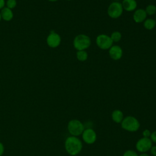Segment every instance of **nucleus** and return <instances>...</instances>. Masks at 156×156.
<instances>
[{
    "label": "nucleus",
    "instance_id": "f257e3e1",
    "mask_svg": "<svg viewBox=\"0 0 156 156\" xmlns=\"http://www.w3.org/2000/svg\"><path fill=\"white\" fill-rule=\"evenodd\" d=\"M82 141L74 136H68L65 141V149L66 152L71 156H76L80 153L82 149Z\"/></svg>",
    "mask_w": 156,
    "mask_h": 156
},
{
    "label": "nucleus",
    "instance_id": "f03ea898",
    "mask_svg": "<svg viewBox=\"0 0 156 156\" xmlns=\"http://www.w3.org/2000/svg\"><path fill=\"white\" fill-rule=\"evenodd\" d=\"M121 127L130 132H136L140 127V123L138 119L133 116H125L121 122Z\"/></svg>",
    "mask_w": 156,
    "mask_h": 156
},
{
    "label": "nucleus",
    "instance_id": "7ed1b4c3",
    "mask_svg": "<svg viewBox=\"0 0 156 156\" xmlns=\"http://www.w3.org/2000/svg\"><path fill=\"white\" fill-rule=\"evenodd\" d=\"M90 37L85 34H79L75 37L73 40V46L77 51L85 50L91 45Z\"/></svg>",
    "mask_w": 156,
    "mask_h": 156
},
{
    "label": "nucleus",
    "instance_id": "20e7f679",
    "mask_svg": "<svg viewBox=\"0 0 156 156\" xmlns=\"http://www.w3.org/2000/svg\"><path fill=\"white\" fill-rule=\"evenodd\" d=\"M67 129L71 136H78L82 135L85 129V126L79 119H73L68 122Z\"/></svg>",
    "mask_w": 156,
    "mask_h": 156
},
{
    "label": "nucleus",
    "instance_id": "39448f33",
    "mask_svg": "<svg viewBox=\"0 0 156 156\" xmlns=\"http://www.w3.org/2000/svg\"><path fill=\"white\" fill-rule=\"evenodd\" d=\"M123 10L121 3L119 2H113L108 7L107 13L111 18L116 19L121 16Z\"/></svg>",
    "mask_w": 156,
    "mask_h": 156
},
{
    "label": "nucleus",
    "instance_id": "423d86ee",
    "mask_svg": "<svg viewBox=\"0 0 156 156\" xmlns=\"http://www.w3.org/2000/svg\"><path fill=\"white\" fill-rule=\"evenodd\" d=\"M97 46L101 49H109L113 46V41L110 36L106 34H100L96 38Z\"/></svg>",
    "mask_w": 156,
    "mask_h": 156
},
{
    "label": "nucleus",
    "instance_id": "0eeeda50",
    "mask_svg": "<svg viewBox=\"0 0 156 156\" xmlns=\"http://www.w3.org/2000/svg\"><path fill=\"white\" fill-rule=\"evenodd\" d=\"M152 146V142L149 138L142 137L140 138L135 144L136 151L140 153L148 152Z\"/></svg>",
    "mask_w": 156,
    "mask_h": 156
},
{
    "label": "nucleus",
    "instance_id": "6e6552de",
    "mask_svg": "<svg viewBox=\"0 0 156 156\" xmlns=\"http://www.w3.org/2000/svg\"><path fill=\"white\" fill-rule=\"evenodd\" d=\"M81 135L83 141L88 144L94 143L97 139V134L92 128L85 129Z\"/></svg>",
    "mask_w": 156,
    "mask_h": 156
},
{
    "label": "nucleus",
    "instance_id": "1a4fd4ad",
    "mask_svg": "<svg viewBox=\"0 0 156 156\" xmlns=\"http://www.w3.org/2000/svg\"><path fill=\"white\" fill-rule=\"evenodd\" d=\"M48 45L52 48L58 47L61 43V37L59 34L56 32H51L46 38Z\"/></svg>",
    "mask_w": 156,
    "mask_h": 156
},
{
    "label": "nucleus",
    "instance_id": "9d476101",
    "mask_svg": "<svg viewBox=\"0 0 156 156\" xmlns=\"http://www.w3.org/2000/svg\"><path fill=\"white\" fill-rule=\"evenodd\" d=\"M108 54L112 59L114 60H118L121 58L123 54V51L119 46L113 45L108 49Z\"/></svg>",
    "mask_w": 156,
    "mask_h": 156
},
{
    "label": "nucleus",
    "instance_id": "9b49d317",
    "mask_svg": "<svg viewBox=\"0 0 156 156\" xmlns=\"http://www.w3.org/2000/svg\"><path fill=\"white\" fill-rule=\"evenodd\" d=\"M147 14L145 10L143 9H138L136 10L133 15V19L136 23H141L144 22L146 19Z\"/></svg>",
    "mask_w": 156,
    "mask_h": 156
},
{
    "label": "nucleus",
    "instance_id": "f8f14e48",
    "mask_svg": "<svg viewBox=\"0 0 156 156\" xmlns=\"http://www.w3.org/2000/svg\"><path fill=\"white\" fill-rule=\"evenodd\" d=\"M121 4L123 9L127 12L134 11L137 7L136 0H123Z\"/></svg>",
    "mask_w": 156,
    "mask_h": 156
},
{
    "label": "nucleus",
    "instance_id": "ddd939ff",
    "mask_svg": "<svg viewBox=\"0 0 156 156\" xmlns=\"http://www.w3.org/2000/svg\"><path fill=\"white\" fill-rule=\"evenodd\" d=\"M111 117L113 122L117 124H121L124 118V116L123 112L121 110L116 109L112 112Z\"/></svg>",
    "mask_w": 156,
    "mask_h": 156
},
{
    "label": "nucleus",
    "instance_id": "4468645a",
    "mask_svg": "<svg viewBox=\"0 0 156 156\" xmlns=\"http://www.w3.org/2000/svg\"><path fill=\"white\" fill-rule=\"evenodd\" d=\"M0 13H1V18L6 21H10L13 17V13L12 12V10L7 8V7L2 9Z\"/></svg>",
    "mask_w": 156,
    "mask_h": 156
},
{
    "label": "nucleus",
    "instance_id": "2eb2a0df",
    "mask_svg": "<svg viewBox=\"0 0 156 156\" xmlns=\"http://www.w3.org/2000/svg\"><path fill=\"white\" fill-rule=\"evenodd\" d=\"M156 26V21L152 18L146 19L143 22V26L147 30L153 29Z\"/></svg>",
    "mask_w": 156,
    "mask_h": 156
},
{
    "label": "nucleus",
    "instance_id": "dca6fc26",
    "mask_svg": "<svg viewBox=\"0 0 156 156\" xmlns=\"http://www.w3.org/2000/svg\"><path fill=\"white\" fill-rule=\"evenodd\" d=\"M88 53L85 50L77 51L76 52V57L80 62H85L88 58Z\"/></svg>",
    "mask_w": 156,
    "mask_h": 156
},
{
    "label": "nucleus",
    "instance_id": "f3484780",
    "mask_svg": "<svg viewBox=\"0 0 156 156\" xmlns=\"http://www.w3.org/2000/svg\"><path fill=\"white\" fill-rule=\"evenodd\" d=\"M145 11L147 15H153L156 13V6L154 4H149L146 6Z\"/></svg>",
    "mask_w": 156,
    "mask_h": 156
},
{
    "label": "nucleus",
    "instance_id": "a211bd4d",
    "mask_svg": "<svg viewBox=\"0 0 156 156\" xmlns=\"http://www.w3.org/2000/svg\"><path fill=\"white\" fill-rule=\"evenodd\" d=\"M122 37L121 34L119 31H114L110 35V38L113 42H118L121 40Z\"/></svg>",
    "mask_w": 156,
    "mask_h": 156
},
{
    "label": "nucleus",
    "instance_id": "6ab92c4d",
    "mask_svg": "<svg viewBox=\"0 0 156 156\" xmlns=\"http://www.w3.org/2000/svg\"><path fill=\"white\" fill-rule=\"evenodd\" d=\"M7 7L10 9H14L16 5V0H7L6 2Z\"/></svg>",
    "mask_w": 156,
    "mask_h": 156
},
{
    "label": "nucleus",
    "instance_id": "aec40b11",
    "mask_svg": "<svg viewBox=\"0 0 156 156\" xmlns=\"http://www.w3.org/2000/svg\"><path fill=\"white\" fill-rule=\"evenodd\" d=\"M122 156H138V154L135 151L129 149L124 152Z\"/></svg>",
    "mask_w": 156,
    "mask_h": 156
},
{
    "label": "nucleus",
    "instance_id": "412c9836",
    "mask_svg": "<svg viewBox=\"0 0 156 156\" xmlns=\"http://www.w3.org/2000/svg\"><path fill=\"white\" fill-rule=\"evenodd\" d=\"M151 135V132L150 130L149 129H144L143 132H142V135L143 137H145V138H150V136Z\"/></svg>",
    "mask_w": 156,
    "mask_h": 156
},
{
    "label": "nucleus",
    "instance_id": "4be33fe9",
    "mask_svg": "<svg viewBox=\"0 0 156 156\" xmlns=\"http://www.w3.org/2000/svg\"><path fill=\"white\" fill-rule=\"evenodd\" d=\"M149 138L151 139V140L152 141V143H156V130L151 132V135Z\"/></svg>",
    "mask_w": 156,
    "mask_h": 156
},
{
    "label": "nucleus",
    "instance_id": "5701e85b",
    "mask_svg": "<svg viewBox=\"0 0 156 156\" xmlns=\"http://www.w3.org/2000/svg\"><path fill=\"white\" fill-rule=\"evenodd\" d=\"M149 151L153 156H156V146H152Z\"/></svg>",
    "mask_w": 156,
    "mask_h": 156
},
{
    "label": "nucleus",
    "instance_id": "b1692460",
    "mask_svg": "<svg viewBox=\"0 0 156 156\" xmlns=\"http://www.w3.org/2000/svg\"><path fill=\"white\" fill-rule=\"evenodd\" d=\"M4 152V146L3 144L0 142V156H2Z\"/></svg>",
    "mask_w": 156,
    "mask_h": 156
},
{
    "label": "nucleus",
    "instance_id": "393cba45",
    "mask_svg": "<svg viewBox=\"0 0 156 156\" xmlns=\"http://www.w3.org/2000/svg\"><path fill=\"white\" fill-rule=\"evenodd\" d=\"M5 5V1L4 0H0V10L3 9Z\"/></svg>",
    "mask_w": 156,
    "mask_h": 156
},
{
    "label": "nucleus",
    "instance_id": "a878e982",
    "mask_svg": "<svg viewBox=\"0 0 156 156\" xmlns=\"http://www.w3.org/2000/svg\"><path fill=\"white\" fill-rule=\"evenodd\" d=\"M138 156H149V155L147 154V152H143L141 153L140 155H138Z\"/></svg>",
    "mask_w": 156,
    "mask_h": 156
},
{
    "label": "nucleus",
    "instance_id": "bb28decb",
    "mask_svg": "<svg viewBox=\"0 0 156 156\" xmlns=\"http://www.w3.org/2000/svg\"><path fill=\"white\" fill-rule=\"evenodd\" d=\"M48 1H51V2H54V1H58V0H48Z\"/></svg>",
    "mask_w": 156,
    "mask_h": 156
},
{
    "label": "nucleus",
    "instance_id": "cd10ccee",
    "mask_svg": "<svg viewBox=\"0 0 156 156\" xmlns=\"http://www.w3.org/2000/svg\"><path fill=\"white\" fill-rule=\"evenodd\" d=\"M1 13H0V21H1Z\"/></svg>",
    "mask_w": 156,
    "mask_h": 156
},
{
    "label": "nucleus",
    "instance_id": "c85d7f7f",
    "mask_svg": "<svg viewBox=\"0 0 156 156\" xmlns=\"http://www.w3.org/2000/svg\"><path fill=\"white\" fill-rule=\"evenodd\" d=\"M67 1H72V0H67Z\"/></svg>",
    "mask_w": 156,
    "mask_h": 156
},
{
    "label": "nucleus",
    "instance_id": "c756f323",
    "mask_svg": "<svg viewBox=\"0 0 156 156\" xmlns=\"http://www.w3.org/2000/svg\"><path fill=\"white\" fill-rule=\"evenodd\" d=\"M155 21H156V18H155Z\"/></svg>",
    "mask_w": 156,
    "mask_h": 156
}]
</instances>
